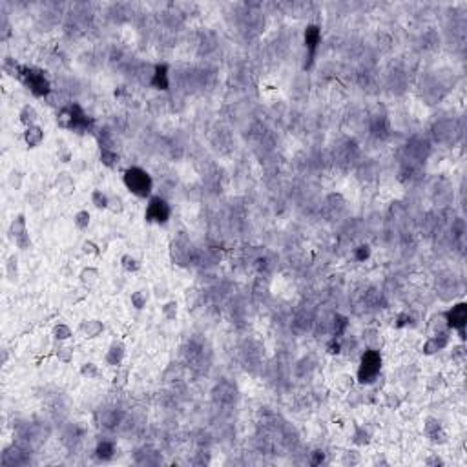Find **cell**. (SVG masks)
Listing matches in <instances>:
<instances>
[{"label": "cell", "mask_w": 467, "mask_h": 467, "mask_svg": "<svg viewBox=\"0 0 467 467\" xmlns=\"http://www.w3.org/2000/svg\"><path fill=\"white\" fill-rule=\"evenodd\" d=\"M303 39H305V48H307V51H308V64L305 66V68H310L314 62V57H316V51H318V46H320V42H321L320 26H316V24H308L307 29H305Z\"/></svg>", "instance_id": "cell-7"}, {"label": "cell", "mask_w": 467, "mask_h": 467, "mask_svg": "<svg viewBox=\"0 0 467 467\" xmlns=\"http://www.w3.org/2000/svg\"><path fill=\"white\" fill-rule=\"evenodd\" d=\"M99 278H101V272H99L95 266H84L81 274H79V281L82 283L86 288H91L99 283Z\"/></svg>", "instance_id": "cell-14"}, {"label": "cell", "mask_w": 467, "mask_h": 467, "mask_svg": "<svg viewBox=\"0 0 467 467\" xmlns=\"http://www.w3.org/2000/svg\"><path fill=\"white\" fill-rule=\"evenodd\" d=\"M426 464L427 466H444V460H442L440 456H436V454H431L426 460Z\"/></svg>", "instance_id": "cell-37"}, {"label": "cell", "mask_w": 467, "mask_h": 467, "mask_svg": "<svg viewBox=\"0 0 467 467\" xmlns=\"http://www.w3.org/2000/svg\"><path fill=\"white\" fill-rule=\"evenodd\" d=\"M170 214H172V210H170V204L166 203V199H162L159 195H152L148 199L146 212H144V217H146L148 223L164 224L168 223Z\"/></svg>", "instance_id": "cell-4"}, {"label": "cell", "mask_w": 467, "mask_h": 467, "mask_svg": "<svg viewBox=\"0 0 467 467\" xmlns=\"http://www.w3.org/2000/svg\"><path fill=\"white\" fill-rule=\"evenodd\" d=\"M446 314L447 328L456 330L460 340H466V325H467V305L466 303H456L453 308H449Z\"/></svg>", "instance_id": "cell-6"}, {"label": "cell", "mask_w": 467, "mask_h": 467, "mask_svg": "<svg viewBox=\"0 0 467 467\" xmlns=\"http://www.w3.org/2000/svg\"><path fill=\"white\" fill-rule=\"evenodd\" d=\"M342 350H343L342 349V340L332 338V340L327 343V352H328V354H340Z\"/></svg>", "instance_id": "cell-33"}, {"label": "cell", "mask_w": 467, "mask_h": 467, "mask_svg": "<svg viewBox=\"0 0 467 467\" xmlns=\"http://www.w3.org/2000/svg\"><path fill=\"white\" fill-rule=\"evenodd\" d=\"M122 183L135 197L141 199H150L152 197V190H154V181L148 174L146 170H142L139 166H132L128 168L122 175Z\"/></svg>", "instance_id": "cell-1"}, {"label": "cell", "mask_w": 467, "mask_h": 467, "mask_svg": "<svg viewBox=\"0 0 467 467\" xmlns=\"http://www.w3.org/2000/svg\"><path fill=\"white\" fill-rule=\"evenodd\" d=\"M130 300H132V305L137 308V310H142V308L146 307L150 296H148V290H135Z\"/></svg>", "instance_id": "cell-21"}, {"label": "cell", "mask_w": 467, "mask_h": 467, "mask_svg": "<svg viewBox=\"0 0 467 467\" xmlns=\"http://www.w3.org/2000/svg\"><path fill=\"white\" fill-rule=\"evenodd\" d=\"M101 162L108 168H115L119 164V154L113 148L101 146Z\"/></svg>", "instance_id": "cell-16"}, {"label": "cell", "mask_w": 467, "mask_h": 467, "mask_svg": "<svg viewBox=\"0 0 467 467\" xmlns=\"http://www.w3.org/2000/svg\"><path fill=\"white\" fill-rule=\"evenodd\" d=\"M17 79L22 81L24 86L31 91V95H35V97H46L49 91H51V84H49L48 77H46L44 71L39 70V68L20 66Z\"/></svg>", "instance_id": "cell-3"}, {"label": "cell", "mask_w": 467, "mask_h": 467, "mask_svg": "<svg viewBox=\"0 0 467 467\" xmlns=\"http://www.w3.org/2000/svg\"><path fill=\"white\" fill-rule=\"evenodd\" d=\"M360 460H362V456H360V453H356V451H347L345 456H343V462H345V464H350V466L360 464Z\"/></svg>", "instance_id": "cell-34"}, {"label": "cell", "mask_w": 467, "mask_h": 467, "mask_svg": "<svg viewBox=\"0 0 467 467\" xmlns=\"http://www.w3.org/2000/svg\"><path fill=\"white\" fill-rule=\"evenodd\" d=\"M124 356H126V347L122 342H113L110 345V349L106 350L104 356V362L108 367H121L122 362H124Z\"/></svg>", "instance_id": "cell-9"}, {"label": "cell", "mask_w": 467, "mask_h": 467, "mask_svg": "<svg viewBox=\"0 0 467 467\" xmlns=\"http://www.w3.org/2000/svg\"><path fill=\"white\" fill-rule=\"evenodd\" d=\"M51 336L55 338L57 342H66V340L73 338V330H71L70 325H66V323H57L55 327H53V330H51Z\"/></svg>", "instance_id": "cell-17"}, {"label": "cell", "mask_w": 467, "mask_h": 467, "mask_svg": "<svg viewBox=\"0 0 467 467\" xmlns=\"http://www.w3.org/2000/svg\"><path fill=\"white\" fill-rule=\"evenodd\" d=\"M128 378H130V370L122 369V367H117V372H115V376H113V385H115V387H126Z\"/></svg>", "instance_id": "cell-27"}, {"label": "cell", "mask_w": 467, "mask_h": 467, "mask_svg": "<svg viewBox=\"0 0 467 467\" xmlns=\"http://www.w3.org/2000/svg\"><path fill=\"white\" fill-rule=\"evenodd\" d=\"M81 376L86 380H93L99 376V367L93 362H86L81 365Z\"/></svg>", "instance_id": "cell-26"}, {"label": "cell", "mask_w": 467, "mask_h": 467, "mask_svg": "<svg viewBox=\"0 0 467 467\" xmlns=\"http://www.w3.org/2000/svg\"><path fill=\"white\" fill-rule=\"evenodd\" d=\"M19 261H17V258L15 256H11V258L7 259L6 263V276L9 281H15L17 279V276H19V265H17Z\"/></svg>", "instance_id": "cell-28"}, {"label": "cell", "mask_w": 467, "mask_h": 467, "mask_svg": "<svg viewBox=\"0 0 467 467\" xmlns=\"http://www.w3.org/2000/svg\"><path fill=\"white\" fill-rule=\"evenodd\" d=\"M79 332L84 338H99L104 332V323L99 320H84L79 325Z\"/></svg>", "instance_id": "cell-11"}, {"label": "cell", "mask_w": 467, "mask_h": 467, "mask_svg": "<svg viewBox=\"0 0 467 467\" xmlns=\"http://www.w3.org/2000/svg\"><path fill=\"white\" fill-rule=\"evenodd\" d=\"M449 345V330L446 332H436L434 336H431L426 343H424V354L426 356H432L444 350Z\"/></svg>", "instance_id": "cell-8"}, {"label": "cell", "mask_w": 467, "mask_h": 467, "mask_svg": "<svg viewBox=\"0 0 467 467\" xmlns=\"http://www.w3.org/2000/svg\"><path fill=\"white\" fill-rule=\"evenodd\" d=\"M9 237L13 239L15 246L19 250H28L31 246V237H29L28 223H26V216L24 214H19L11 221V224H9Z\"/></svg>", "instance_id": "cell-5"}, {"label": "cell", "mask_w": 467, "mask_h": 467, "mask_svg": "<svg viewBox=\"0 0 467 467\" xmlns=\"http://www.w3.org/2000/svg\"><path fill=\"white\" fill-rule=\"evenodd\" d=\"M409 320H411V318H409V314H407V312L400 314V316H398V323H396V327H405V325L409 323Z\"/></svg>", "instance_id": "cell-38"}, {"label": "cell", "mask_w": 467, "mask_h": 467, "mask_svg": "<svg viewBox=\"0 0 467 467\" xmlns=\"http://www.w3.org/2000/svg\"><path fill=\"white\" fill-rule=\"evenodd\" d=\"M19 121H20L26 128L35 126L37 121H39V113H37V110L31 104H24L20 108V112H19Z\"/></svg>", "instance_id": "cell-15"}, {"label": "cell", "mask_w": 467, "mask_h": 467, "mask_svg": "<svg viewBox=\"0 0 467 467\" xmlns=\"http://www.w3.org/2000/svg\"><path fill=\"white\" fill-rule=\"evenodd\" d=\"M55 184H57V192L62 195V197H70V195H73V192H75V181H73V177H71L70 174H66V172L57 175Z\"/></svg>", "instance_id": "cell-13"}, {"label": "cell", "mask_w": 467, "mask_h": 467, "mask_svg": "<svg viewBox=\"0 0 467 467\" xmlns=\"http://www.w3.org/2000/svg\"><path fill=\"white\" fill-rule=\"evenodd\" d=\"M369 256H370V248L367 244H362V246L356 248V259H358V261H365Z\"/></svg>", "instance_id": "cell-36"}, {"label": "cell", "mask_w": 467, "mask_h": 467, "mask_svg": "<svg viewBox=\"0 0 467 467\" xmlns=\"http://www.w3.org/2000/svg\"><path fill=\"white\" fill-rule=\"evenodd\" d=\"M82 252L86 256H99L101 254V246L93 239H86L82 243Z\"/></svg>", "instance_id": "cell-30"}, {"label": "cell", "mask_w": 467, "mask_h": 467, "mask_svg": "<svg viewBox=\"0 0 467 467\" xmlns=\"http://www.w3.org/2000/svg\"><path fill=\"white\" fill-rule=\"evenodd\" d=\"M323 456H325V454L321 453V451H316V453H314V458H312V464H314V466L321 464V462H323Z\"/></svg>", "instance_id": "cell-39"}, {"label": "cell", "mask_w": 467, "mask_h": 467, "mask_svg": "<svg viewBox=\"0 0 467 467\" xmlns=\"http://www.w3.org/2000/svg\"><path fill=\"white\" fill-rule=\"evenodd\" d=\"M161 314L166 321H175L177 320V314H179V305L177 301H166L162 307H161Z\"/></svg>", "instance_id": "cell-20"}, {"label": "cell", "mask_w": 467, "mask_h": 467, "mask_svg": "<svg viewBox=\"0 0 467 467\" xmlns=\"http://www.w3.org/2000/svg\"><path fill=\"white\" fill-rule=\"evenodd\" d=\"M91 204L95 206L97 210H108V203H110V197L102 192V190H93L90 195Z\"/></svg>", "instance_id": "cell-18"}, {"label": "cell", "mask_w": 467, "mask_h": 467, "mask_svg": "<svg viewBox=\"0 0 467 467\" xmlns=\"http://www.w3.org/2000/svg\"><path fill=\"white\" fill-rule=\"evenodd\" d=\"M57 358L62 363H71L73 362V349L71 347H59L57 349Z\"/></svg>", "instance_id": "cell-31"}, {"label": "cell", "mask_w": 467, "mask_h": 467, "mask_svg": "<svg viewBox=\"0 0 467 467\" xmlns=\"http://www.w3.org/2000/svg\"><path fill=\"white\" fill-rule=\"evenodd\" d=\"M113 454H115V446H113L112 442H102V444H99L97 456L101 458V460H112Z\"/></svg>", "instance_id": "cell-22"}, {"label": "cell", "mask_w": 467, "mask_h": 467, "mask_svg": "<svg viewBox=\"0 0 467 467\" xmlns=\"http://www.w3.org/2000/svg\"><path fill=\"white\" fill-rule=\"evenodd\" d=\"M382 372V354L378 349H367L362 354L358 367V382L362 385L374 384Z\"/></svg>", "instance_id": "cell-2"}, {"label": "cell", "mask_w": 467, "mask_h": 467, "mask_svg": "<svg viewBox=\"0 0 467 467\" xmlns=\"http://www.w3.org/2000/svg\"><path fill=\"white\" fill-rule=\"evenodd\" d=\"M426 434H429V436H434L436 432L440 431V424H438V420L436 418H427L426 420Z\"/></svg>", "instance_id": "cell-32"}, {"label": "cell", "mask_w": 467, "mask_h": 467, "mask_svg": "<svg viewBox=\"0 0 467 467\" xmlns=\"http://www.w3.org/2000/svg\"><path fill=\"white\" fill-rule=\"evenodd\" d=\"M7 181H9V184H11V186H13L15 190H19V188L22 186V175H20V172H11V174H9V179H7Z\"/></svg>", "instance_id": "cell-35"}, {"label": "cell", "mask_w": 467, "mask_h": 467, "mask_svg": "<svg viewBox=\"0 0 467 467\" xmlns=\"http://www.w3.org/2000/svg\"><path fill=\"white\" fill-rule=\"evenodd\" d=\"M108 210H110L112 214H121V212L124 210V201H122L119 195H112V197H110V203H108Z\"/></svg>", "instance_id": "cell-29"}, {"label": "cell", "mask_w": 467, "mask_h": 467, "mask_svg": "<svg viewBox=\"0 0 467 467\" xmlns=\"http://www.w3.org/2000/svg\"><path fill=\"white\" fill-rule=\"evenodd\" d=\"M91 223V216L88 210H79L77 214H75V217H73V224H75V228L77 230H88V226H90Z\"/></svg>", "instance_id": "cell-19"}, {"label": "cell", "mask_w": 467, "mask_h": 467, "mask_svg": "<svg viewBox=\"0 0 467 467\" xmlns=\"http://www.w3.org/2000/svg\"><path fill=\"white\" fill-rule=\"evenodd\" d=\"M24 142L28 144L29 148H37V146H41L42 142H44V130H42L41 126L39 124H35V126H29V128H26L24 130Z\"/></svg>", "instance_id": "cell-12"}, {"label": "cell", "mask_w": 467, "mask_h": 467, "mask_svg": "<svg viewBox=\"0 0 467 467\" xmlns=\"http://www.w3.org/2000/svg\"><path fill=\"white\" fill-rule=\"evenodd\" d=\"M431 328L432 332L436 334V332H446V330H449L447 328V321H446V314H434L431 320Z\"/></svg>", "instance_id": "cell-24"}, {"label": "cell", "mask_w": 467, "mask_h": 467, "mask_svg": "<svg viewBox=\"0 0 467 467\" xmlns=\"http://www.w3.org/2000/svg\"><path fill=\"white\" fill-rule=\"evenodd\" d=\"M121 265H122V268H124L126 272H137L141 268V263L133 258L132 254H124V256L121 258Z\"/></svg>", "instance_id": "cell-25"}, {"label": "cell", "mask_w": 467, "mask_h": 467, "mask_svg": "<svg viewBox=\"0 0 467 467\" xmlns=\"http://www.w3.org/2000/svg\"><path fill=\"white\" fill-rule=\"evenodd\" d=\"M150 86L155 88V90H162V91H166L168 88H170V77H168L166 64H157V66H155L154 73H152Z\"/></svg>", "instance_id": "cell-10"}, {"label": "cell", "mask_w": 467, "mask_h": 467, "mask_svg": "<svg viewBox=\"0 0 467 467\" xmlns=\"http://www.w3.org/2000/svg\"><path fill=\"white\" fill-rule=\"evenodd\" d=\"M347 327H349V321H347V318L345 316H336L334 318V323H332V330H334V338H342L343 334H345V330H347Z\"/></svg>", "instance_id": "cell-23"}]
</instances>
